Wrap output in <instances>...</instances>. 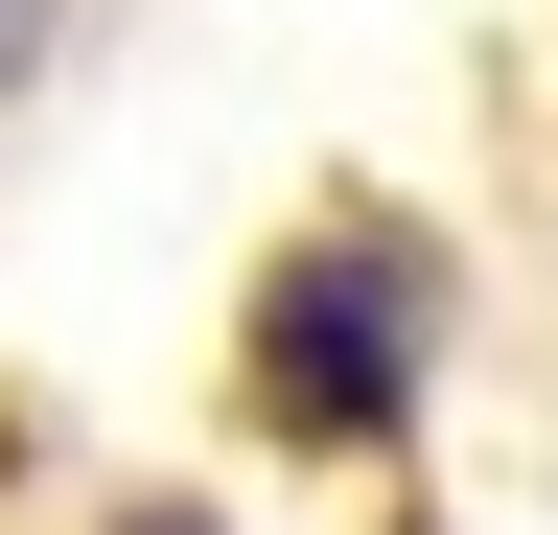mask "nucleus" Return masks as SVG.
<instances>
[{
	"mask_svg": "<svg viewBox=\"0 0 558 535\" xmlns=\"http://www.w3.org/2000/svg\"><path fill=\"white\" fill-rule=\"evenodd\" d=\"M418 350H442V280H418V233L326 210V233H303V350H256V420H279V442H373L396 396H418Z\"/></svg>",
	"mask_w": 558,
	"mask_h": 535,
	"instance_id": "nucleus-1",
	"label": "nucleus"
},
{
	"mask_svg": "<svg viewBox=\"0 0 558 535\" xmlns=\"http://www.w3.org/2000/svg\"><path fill=\"white\" fill-rule=\"evenodd\" d=\"M47 47H70V0H0V94H24V71H47Z\"/></svg>",
	"mask_w": 558,
	"mask_h": 535,
	"instance_id": "nucleus-2",
	"label": "nucleus"
}]
</instances>
